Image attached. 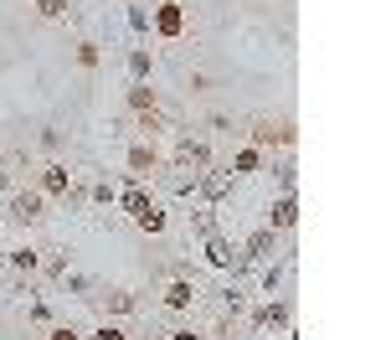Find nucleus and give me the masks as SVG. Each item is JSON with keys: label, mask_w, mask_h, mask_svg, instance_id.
<instances>
[{"label": "nucleus", "mask_w": 386, "mask_h": 340, "mask_svg": "<svg viewBox=\"0 0 386 340\" xmlns=\"http://www.w3.org/2000/svg\"><path fill=\"white\" fill-rule=\"evenodd\" d=\"M289 320V304H268V309H257V330H273V325H284Z\"/></svg>", "instance_id": "9"}, {"label": "nucleus", "mask_w": 386, "mask_h": 340, "mask_svg": "<svg viewBox=\"0 0 386 340\" xmlns=\"http://www.w3.org/2000/svg\"><path fill=\"white\" fill-rule=\"evenodd\" d=\"M268 253H273V227H263V232H252V238H247V248H242V258L252 263V258H268Z\"/></svg>", "instance_id": "4"}, {"label": "nucleus", "mask_w": 386, "mask_h": 340, "mask_svg": "<svg viewBox=\"0 0 386 340\" xmlns=\"http://www.w3.org/2000/svg\"><path fill=\"white\" fill-rule=\"evenodd\" d=\"M273 139H289V129H273V124H263V129H252V144H273Z\"/></svg>", "instance_id": "16"}, {"label": "nucleus", "mask_w": 386, "mask_h": 340, "mask_svg": "<svg viewBox=\"0 0 386 340\" xmlns=\"http://www.w3.org/2000/svg\"><path fill=\"white\" fill-rule=\"evenodd\" d=\"M52 340H77V335L73 330H52Z\"/></svg>", "instance_id": "25"}, {"label": "nucleus", "mask_w": 386, "mask_h": 340, "mask_svg": "<svg viewBox=\"0 0 386 340\" xmlns=\"http://www.w3.org/2000/svg\"><path fill=\"white\" fill-rule=\"evenodd\" d=\"M129 103H134V109L144 114V109H155V93H149L144 83H134V88H129Z\"/></svg>", "instance_id": "13"}, {"label": "nucleus", "mask_w": 386, "mask_h": 340, "mask_svg": "<svg viewBox=\"0 0 386 340\" xmlns=\"http://www.w3.org/2000/svg\"><path fill=\"white\" fill-rule=\"evenodd\" d=\"M129 26H134V31H144V26H149V16H144V6H129Z\"/></svg>", "instance_id": "19"}, {"label": "nucleus", "mask_w": 386, "mask_h": 340, "mask_svg": "<svg viewBox=\"0 0 386 340\" xmlns=\"http://www.w3.org/2000/svg\"><path fill=\"white\" fill-rule=\"evenodd\" d=\"M129 78H134V83L149 78V52H134V57H129Z\"/></svg>", "instance_id": "15"}, {"label": "nucleus", "mask_w": 386, "mask_h": 340, "mask_svg": "<svg viewBox=\"0 0 386 340\" xmlns=\"http://www.w3.org/2000/svg\"><path fill=\"white\" fill-rule=\"evenodd\" d=\"M176 165H181V170H201V165H206V144H201V139H181Z\"/></svg>", "instance_id": "2"}, {"label": "nucleus", "mask_w": 386, "mask_h": 340, "mask_svg": "<svg viewBox=\"0 0 386 340\" xmlns=\"http://www.w3.org/2000/svg\"><path fill=\"white\" fill-rule=\"evenodd\" d=\"M109 309H114V314H124V309H134V294H124V289H114V294H109Z\"/></svg>", "instance_id": "17"}, {"label": "nucleus", "mask_w": 386, "mask_h": 340, "mask_svg": "<svg viewBox=\"0 0 386 340\" xmlns=\"http://www.w3.org/2000/svg\"><path fill=\"white\" fill-rule=\"evenodd\" d=\"M237 170H257V150H242L237 155Z\"/></svg>", "instance_id": "22"}, {"label": "nucleus", "mask_w": 386, "mask_h": 340, "mask_svg": "<svg viewBox=\"0 0 386 340\" xmlns=\"http://www.w3.org/2000/svg\"><path fill=\"white\" fill-rule=\"evenodd\" d=\"M129 165H134V176H144V170H155V150H144V144H134V150H129Z\"/></svg>", "instance_id": "12"}, {"label": "nucleus", "mask_w": 386, "mask_h": 340, "mask_svg": "<svg viewBox=\"0 0 386 340\" xmlns=\"http://www.w3.org/2000/svg\"><path fill=\"white\" fill-rule=\"evenodd\" d=\"M11 258H16V268H36V253H31V248H21V253H11Z\"/></svg>", "instance_id": "20"}, {"label": "nucleus", "mask_w": 386, "mask_h": 340, "mask_svg": "<svg viewBox=\"0 0 386 340\" xmlns=\"http://www.w3.org/2000/svg\"><path fill=\"white\" fill-rule=\"evenodd\" d=\"M206 258L217 263V268H227V263H237V258H232V243H227V238H211V243H206Z\"/></svg>", "instance_id": "8"}, {"label": "nucleus", "mask_w": 386, "mask_h": 340, "mask_svg": "<svg viewBox=\"0 0 386 340\" xmlns=\"http://www.w3.org/2000/svg\"><path fill=\"white\" fill-rule=\"evenodd\" d=\"M299 222V201L294 196H278L273 201V227H294Z\"/></svg>", "instance_id": "6"}, {"label": "nucleus", "mask_w": 386, "mask_h": 340, "mask_svg": "<svg viewBox=\"0 0 386 340\" xmlns=\"http://www.w3.org/2000/svg\"><path fill=\"white\" fill-rule=\"evenodd\" d=\"M41 16H68V0H36Z\"/></svg>", "instance_id": "18"}, {"label": "nucleus", "mask_w": 386, "mask_h": 340, "mask_svg": "<svg viewBox=\"0 0 386 340\" xmlns=\"http://www.w3.org/2000/svg\"><path fill=\"white\" fill-rule=\"evenodd\" d=\"M149 206H155V201H149L139 186H129V191H124V211H129V217H139V211H149Z\"/></svg>", "instance_id": "10"}, {"label": "nucleus", "mask_w": 386, "mask_h": 340, "mask_svg": "<svg viewBox=\"0 0 386 340\" xmlns=\"http://www.w3.org/2000/svg\"><path fill=\"white\" fill-rule=\"evenodd\" d=\"M77 62H82V68H93V62H98V47H93V41H88V47H77Z\"/></svg>", "instance_id": "21"}, {"label": "nucleus", "mask_w": 386, "mask_h": 340, "mask_svg": "<svg viewBox=\"0 0 386 340\" xmlns=\"http://www.w3.org/2000/svg\"><path fill=\"white\" fill-rule=\"evenodd\" d=\"M155 26H160L165 36H181V6H176V0H165V6H160V16H155Z\"/></svg>", "instance_id": "5"}, {"label": "nucleus", "mask_w": 386, "mask_h": 340, "mask_svg": "<svg viewBox=\"0 0 386 340\" xmlns=\"http://www.w3.org/2000/svg\"><path fill=\"white\" fill-rule=\"evenodd\" d=\"M41 186H47L52 196H62V191H68V165H47V176H41Z\"/></svg>", "instance_id": "11"}, {"label": "nucleus", "mask_w": 386, "mask_h": 340, "mask_svg": "<svg viewBox=\"0 0 386 340\" xmlns=\"http://www.w3.org/2000/svg\"><path fill=\"white\" fill-rule=\"evenodd\" d=\"M134 222H139L144 232H160V227H165V211H160V206H149V211H139Z\"/></svg>", "instance_id": "14"}, {"label": "nucleus", "mask_w": 386, "mask_h": 340, "mask_svg": "<svg viewBox=\"0 0 386 340\" xmlns=\"http://www.w3.org/2000/svg\"><path fill=\"white\" fill-rule=\"evenodd\" d=\"M227 191H232V176H227V170H211V176L201 181V196H206V201H222Z\"/></svg>", "instance_id": "3"}, {"label": "nucleus", "mask_w": 386, "mask_h": 340, "mask_svg": "<svg viewBox=\"0 0 386 340\" xmlns=\"http://www.w3.org/2000/svg\"><path fill=\"white\" fill-rule=\"evenodd\" d=\"M170 340H201V335H191V330H170Z\"/></svg>", "instance_id": "24"}, {"label": "nucleus", "mask_w": 386, "mask_h": 340, "mask_svg": "<svg viewBox=\"0 0 386 340\" xmlns=\"http://www.w3.org/2000/svg\"><path fill=\"white\" fill-rule=\"evenodd\" d=\"M191 299H196V284H186V279H181V284H170V294H165V304H170V309H186Z\"/></svg>", "instance_id": "7"}, {"label": "nucleus", "mask_w": 386, "mask_h": 340, "mask_svg": "<svg viewBox=\"0 0 386 340\" xmlns=\"http://www.w3.org/2000/svg\"><path fill=\"white\" fill-rule=\"evenodd\" d=\"M93 340H124V330H114V325H103V330H98Z\"/></svg>", "instance_id": "23"}, {"label": "nucleus", "mask_w": 386, "mask_h": 340, "mask_svg": "<svg viewBox=\"0 0 386 340\" xmlns=\"http://www.w3.org/2000/svg\"><path fill=\"white\" fill-rule=\"evenodd\" d=\"M11 217H16V222H36V217H41V196H36V191L11 196Z\"/></svg>", "instance_id": "1"}]
</instances>
